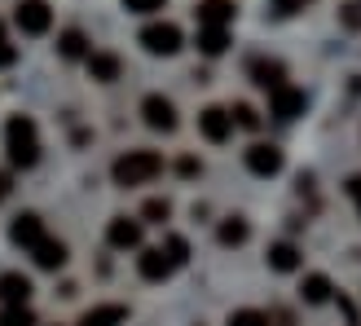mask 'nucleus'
I'll return each instance as SVG.
<instances>
[{"mask_svg": "<svg viewBox=\"0 0 361 326\" xmlns=\"http://www.w3.org/2000/svg\"><path fill=\"white\" fill-rule=\"evenodd\" d=\"M164 176V155L159 150H123L111 163V181L119 190H137V186H150V181Z\"/></svg>", "mask_w": 361, "mask_h": 326, "instance_id": "nucleus-1", "label": "nucleus"}, {"mask_svg": "<svg viewBox=\"0 0 361 326\" xmlns=\"http://www.w3.org/2000/svg\"><path fill=\"white\" fill-rule=\"evenodd\" d=\"M5 155H9V168H23V172L40 163V133H35L31 115L5 119Z\"/></svg>", "mask_w": 361, "mask_h": 326, "instance_id": "nucleus-2", "label": "nucleus"}, {"mask_svg": "<svg viewBox=\"0 0 361 326\" xmlns=\"http://www.w3.org/2000/svg\"><path fill=\"white\" fill-rule=\"evenodd\" d=\"M141 49L150 53V58H172V53H180V44H185V35H180L176 23H150V27H141Z\"/></svg>", "mask_w": 361, "mask_h": 326, "instance_id": "nucleus-3", "label": "nucleus"}, {"mask_svg": "<svg viewBox=\"0 0 361 326\" xmlns=\"http://www.w3.org/2000/svg\"><path fill=\"white\" fill-rule=\"evenodd\" d=\"M233 111L229 106H203L198 111V133H203V141H212V146H225V141H233Z\"/></svg>", "mask_w": 361, "mask_h": 326, "instance_id": "nucleus-4", "label": "nucleus"}, {"mask_svg": "<svg viewBox=\"0 0 361 326\" xmlns=\"http://www.w3.org/2000/svg\"><path fill=\"white\" fill-rule=\"evenodd\" d=\"M13 23H18L23 35H49L53 31L49 0H18V5H13Z\"/></svg>", "mask_w": 361, "mask_h": 326, "instance_id": "nucleus-5", "label": "nucleus"}, {"mask_svg": "<svg viewBox=\"0 0 361 326\" xmlns=\"http://www.w3.org/2000/svg\"><path fill=\"white\" fill-rule=\"evenodd\" d=\"M141 119H146V128H154V133H176V123H180L172 97H164V93L141 97Z\"/></svg>", "mask_w": 361, "mask_h": 326, "instance_id": "nucleus-6", "label": "nucleus"}, {"mask_svg": "<svg viewBox=\"0 0 361 326\" xmlns=\"http://www.w3.org/2000/svg\"><path fill=\"white\" fill-rule=\"evenodd\" d=\"M44 239H49V234H44V221H40L35 212H18L13 221H9V243H13V247L35 251V247H40Z\"/></svg>", "mask_w": 361, "mask_h": 326, "instance_id": "nucleus-7", "label": "nucleus"}, {"mask_svg": "<svg viewBox=\"0 0 361 326\" xmlns=\"http://www.w3.org/2000/svg\"><path fill=\"white\" fill-rule=\"evenodd\" d=\"M243 163H247V172H256V176H278L282 172V150L274 141H251L243 150Z\"/></svg>", "mask_w": 361, "mask_h": 326, "instance_id": "nucleus-8", "label": "nucleus"}, {"mask_svg": "<svg viewBox=\"0 0 361 326\" xmlns=\"http://www.w3.org/2000/svg\"><path fill=\"white\" fill-rule=\"evenodd\" d=\"M172 269H176V260L168 256V247H141V256H137V274L146 278V282H168V278H172Z\"/></svg>", "mask_w": 361, "mask_h": 326, "instance_id": "nucleus-9", "label": "nucleus"}, {"mask_svg": "<svg viewBox=\"0 0 361 326\" xmlns=\"http://www.w3.org/2000/svg\"><path fill=\"white\" fill-rule=\"evenodd\" d=\"M106 243H111L115 251H141V221H133V216H111Z\"/></svg>", "mask_w": 361, "mask_h": 326, "instance_id": "nucleus-10", "label": "nucleus"}, {"mask_svg": "<svg viewBox=\"0 0 361 326\" xmlns=\"http://www.w3.org/2000/svg\"><path fill=\"white\" fill-rule=\"evenodd\" d=\"M247 76H251V84H256V88L274 93V88L286 84V66H282L278 58H251V62H247Z\"/></svg>", "mask_w": 361, "mask_h": 326, "instance_id": "nucleus-11", "label": "nucleus"}, {"mask_svg": "<svg viewBox=\"0 0 361 326\" xmlns=\"http://www.w3.org/2000/svg\"><path fill=\"white\" fill-rule=\"evenodd\" d=\"M269 115H278V119H295V115H304V88H295V84L274 88V93H269Z\"/></svg>", "mask_w": 361, "mask_h": 326, "instance_id": "nucleus-12", "label": "nucleus"}, {"mask_svg": "<svg viewBox=\"0 0 361 326\" xmlns=\"http://www.w3.org/2000/svg\"><path fill=\"white\" fill-rule=\"evenodd\" d=\"M123 322H128V304L106 300V304H93V309H84L75 326H123Z\"/></svg>", "mask_w": 361, "mask_h": 326, "instance_id": "nucleus-13", "label": "nucleus"}, {"mask_svg": "<svg viewBox=\"0 0 361 326\" xmlns=\"http://www.w3.org/2000/svg\"><path fill=\"white\" fill-rule=\"evenodd\" d=\"M84 66H88V76H93L97 84H115V80L123 76L119 53H106V49H93V53L84 58Z\"/></svg>", "mask_w": 361, "mask_h": 326, "instance_id": "nucleus-14", "label": "nucleus"}, {"mask_svg": "<svg viewBox=\"0 0 361 326\" xmlns=\"http://www.w3.org/2000/svg\"><path fill=\"white\" fill-rule=\"evenodd\" d=\"M31 278L9 269V274H0V300H5V309H18V304H31Z\"/></svg>", "mask_w": 361, "mask_h": 326, "instance_id": "nucleus-15", "label": "nucleus"}, {"mask_svg": "<svg viewBox=\"0 0 361 326\" xmlns=\"http://www.w3.org/2000/svg\"><path fill=\"white\" fill-rule=\"evenodd\" d=\"M198 27H229L233 23V0H203V5L194 9Z\"/></svg>", "mask_w": 361, "mask_h": 326, "instance_id": "nucleus-16", "label": "nucleus"}, {"mask_svg": "<svg viewBox=\"0 0 361 326\" xmlns=\"http://www.w3.org/2000/svg\"><path fill=\"white\" fill-rule=\"evenodd\" d=\"M31 256H35V265H40V269H49V274H58V269L71 260V251H66V243H62V239H44L40 247L31 251Z\"/></svg>", "mask_w": 361, "mask_h": 326, "instance_id": "nucleus-17", "label": "nucleus"}, {"mask_svg": "<svg viewBox=\"0 0 361 326\" xmlns=\"http://www.w3.org/2000/svg\"><path fill=\"white\" fill-rule=\"evenodd\" d=\"M304 265V256H300V247L295 243H274L269 247V269H278V274H295V269Z\"/></svg>", "mask_w": 361, "mask_h": 326, "instance_id": "nucleus-18", "label": "nucleus"}, {"mask_svg": "<svg viewBox=\"0 0 361 326\" xmlns=\"http://www.w3.org/2000/svg\"><path fill=\"white\" fill-rule=\"evenodd\" d=\"M331 296H335V286H331L326 274H304L300 278V300L304 304H326Z\"/></svg>", "mask_w": 361, "mask_h": 326, "instance_id": "nucleus-19", "label": "nucleus"}, {"mask_svg": "<svg viewBox=\"0 0 361 326\" xmlns=\"http://www.w3.org/2000/svg\"><path fill=\"white\" fill-rule=\"evenodd\" d=\"M251 239V225L243 221V216H225L221 225H216V243L221 247H243Z\"/></svg>", "mask_w": 361, "mask_h": 326, "instance_id": "nucleus-20", "label": "nucleus"}, {"mask_svg": "<svg viewBox=\"0 0 361 326\" xmlns=\"http://www.w3.org/2000/svg\"><path fill=\"white\" fill-rule=\"evenodd\" d=\"M58 53H62L66 62H75V58H88L93 49H88V35H84L80 27H66V31L58 35Z\"/></svg>", "mask_w": 361, "mask_h": 326, "instance_id": "nucleus-21", "label": "nucleus"}, {"mask_svg": "<svg viewBox=\"0 0 361 326\" xmlns=\"http://www.w3.org/2000/svg\"><path fill=\"white\" fill-rule=\"evenodd\" d=\"M225 49H229V31H225V27H198V53L221 58Z\"/></svg>", "mask_w": 361, "mask_h": 326, "instance_id": "nucleus-22", "label": "nucleus"}, {"mask_svg": "<svg viewBox=\"0 0 361 326\" xmlns=\"http://www.w3.org/2000/svg\"><path fill=\"white\" fill-rule=\"evenodd\" d=\"M141 216H146L150 225H164V221H172V198H146V207H141Z\"/></svg>", "mask_w": 361, "mask_h": 326, "instance_id": "nucleus-23", "label": "nucleus"}, {"mask_svg": "<svg viewBox=\"0 0 361 326\" xmlns=\"http://www.w3.org/2000/svg\"><path fill=\"white\" fill-rule=\"evenodd\" d=\"M229 111H233V123H238V128H247V133H256V128H260V111H256V106L233 102Z\"/></svg>", "mask_w": 361, "mask_h": 326, "instance_id": "nucleus-24", "label": "nucleus"}, {"mask_svg": "<svg viewBox=\"0 0 361 326\" xmlns=\"http://www.w3.org/2000/svg\"><path fill=\"white\" fill-rule=\"evenodd\" d=\"M225 326H269V313L264 309H233L225 318Z\"/></svg>", "mask_w": 361, "mask_h": 326, "instance_id": "nucleus-25", "label": "nucleus"}, {"mask_svg": "<svg viewBox=\"0 0 361 326\" xmlns=\"http://www.w3.org/2000/svg\"><path fill=\"white\" fill-rule=\"evenodd\" d=\"M0 326H35L31 304H18V309H5V313H0Z\"/></svg>", "mask_w": 361, "mask_h": 326, "instance_id": "nucleus-26", "label": "nucleus"}, {"mask_svg": "<svg viewBox=\"0 0 361 326\" xmlns=\"http://www.w3.org/2000/svg\"><path fill=\"white\" fill-rule=\"evenodd\" d=\"M164 247H168V256H172L176 265H185V260H190V243L180 239V234H168V239H164Z\"/></svg>", "mask_w": 361, "mask_h": 326, "instance_id": "nucleus-27", "label": "nucleus"}, {"mask_svg": "<svg viewBox=\"0 0 361 326\" xmlns=\"http://www.w3.org/2000/svg\"><path fill=\"white\" fill-rule=\"evenodd\" d=\"M168 0H123V9L128 13H141V18H150V13H159Z\"/></svg>", "mask_w": 361, "mask_h": 326, "instance_id": "nucleus-28", "label": "nucleus"}, {"mask_svg": "<svg viewBox=\"0 0 361 326\" xmlns=\"http://www.w3.org/2000/svg\"><path fill=\"white\" fill-rule=\"evenodd\" d=\"M313 0H274V13L278 18H291V13H300V9H309Z\"/></svg>", "mask_w": 361, "mask_h": 326, "instance_id": "nucleus-29", "label": "nucleus"}, {"mask_svg": "<svg viewBox=\"0 0 361 326\" xmlns=\"http://www.w3.org/2000/svg\"><path fill=\"white\" fill-rule=\"evenodd\" d=\"M176 172H180V176H203V163H198V159H180Z\"/></svg>", "mask_w": 361, "mask_h": 326, "instance_id": "nucleus-30", "label": "nucleus"}, {"mask_svg": "<svg viewBox=\"0 0 361 326\" xmlns=\"http://www.w3.org/2000/svg\"><path fill=\"white\" fill-rule=\"evenodd\" d=\"M13 62H18V49L9 40H0V66H13Z\"/></svg>", "mask_w": 361, "mask_h": 326, "instance_id": "nucleus-31", "label": "nucleus"}, {"mask_svg": "<svg viewBox=\"0 0 361 326\" xmlns=\"http://www.w3.org/2000/svg\"><path fill=\"white\" fill-rule=\"evenodd\" d=\"M344 27H348V31L361 27V5H348V9H344Z\"/></svg>", "mask_w": 361, "mask_h": 326, "instance_id": "nucleus-32", "label": "nucleus"}, {"mask_svg": "<svg viewBox=\"0 0 361 326\" xmlns=\"http://www.w3.org/2000/svg\"><path fill=\"white\" fill-rule=\"evenodd\" d=\"M348 194L357 198V207H361V176H348Z\"/></svg>", "mask_w": 361, "mask_h": 326, "instance_id": "nucleus-33", "label": "nucleus"}, {"mask_svg": "<svg viewBox=\"0 0 361 326\" xmlns=\"http://www.w3.org/2000/svg\"><path fill=\"white\" fill-rule=\"evenodd\" d=\"M0 40H5V23H0Z\"/></svg>", "mask_w": 361, "mask_h": 326, "instance_id": "nucleus-34", "label": "nucleus"}, {"mask_svg": "<svg viewBox=\"0 0 361 326\" xmlns=\"http://www.w3.org/2000/svg\"><path fill=\"white\" fill-rule=\"evenodd\" d=\"M0 198H5V194H0Z\"/></svg>", "mask_w": 361, "mask_h": 326, "instance_id": "nucleus-35", "label": "nucleus"}]
</instances>
